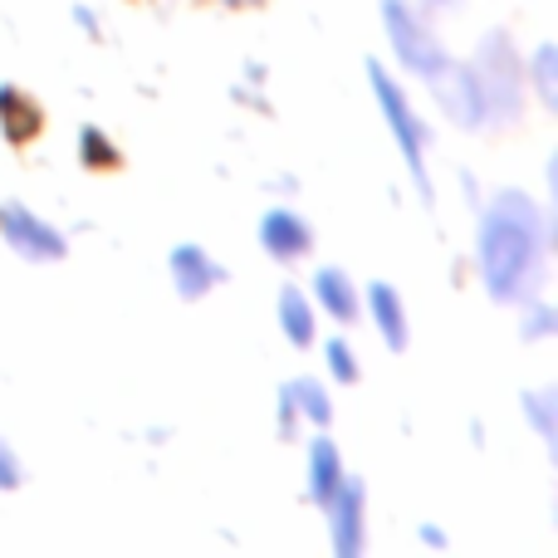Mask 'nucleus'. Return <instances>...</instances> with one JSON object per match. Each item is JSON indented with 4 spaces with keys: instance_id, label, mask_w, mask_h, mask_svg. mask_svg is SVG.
Listing matches in <instances>:
<instances>
[{
    "instance_id": "nucleus-1",
    "label": "nucleus",
    "mask_w": 558,
    "mask_h": 558,
    "mask_svg": "<svg viewBox=\"0 0 558 558\" xmlns=\"http://www.w3.org/2000/svg\"><path fill=\"white\" fill-rule=\"evenodd\" d=\"M544 251H549V216L524 192H500L481 216L475 231V260L490 299L500 304H530L544 284Z\"/></svg>"
},
{
    "instance_id": "nucleus-2",
    "label": "nucleus",
    "mask_w": 558,
    "mask_h": 558,
    "mask_svg": "<svg viewBox=\"0 0 558 558\" xmlns=\"http://www.w3.org/2000/svg\"><path fill=\"white\" fill-rule=\"evenodd\" d=\"M471 69H475V78H481L485 118L510 128L514 118L524 113V64L510 49V35H505V29H490V35L481 39V54L471 59Z\"/></svg>"
},
{
    "instance_id": "nucleus-3",
    "label": "nucleus",
    "mask_w": 558,
    "mask_h": 558,
    "mask_svg": "<svg viewBox=\"0 0 558 558\" xmlns=\"http://www.w3.org/2000/svg\"><path fill=\"white\" fill-rule=\"evenodd\" d=\"M367 78H373V94H377V108H383V118H387V128H392V137H397V147H402V162H407V172H412V182H416V192L432 202V177H426V162H422V147L432 143V128H422V118L412 113V104H407V94L397 88V78L387 74L383 64H367Z\"/></svg>"
},
{
    "instance_id": "nucleus-4",
    "label": "nucleus",
    "mask_w": 558,
    "mask_h": 558,
    "mask_svg": "<svg viewBox=\"0 0 558 558\" xmlns=\"http://www.w3.org/2000/svg\"><path fill=\"white\" fill-rule=\"evenodd\" d=\"M383 25H387V39H392L397 64H402L407 74L432 78L436 69L451 59V54L441 49V39L432 35V25H426V20L416 15L407 0H383Z\"/></svg>"
},
{
    "instance_id": "nucleus-5",
    "label": "nucleus",
    "mask_w": 558,
    "mask_h": 558,
    "mask_svg": "<svg viewBox=\"0 0 558 558\" xmlns=\"http://www.w3.org/2000/svg\"><path fill=\"white\" fill-rule=\"evenodd\" d=\"M426 84L436 88V104L446 108V118H451L456 128H481L490 123L485 118V94H481V78H475L471 64H456V59H446L441 69H436Z\"/></svg>"
},
{
    "instance_id": "nucleus-6",
    "label": "nucleus",
    "mask_w": 558,
    "mask_h": 558,
    "mask_svg": "<svg viewBox=\"0 0 558 558\" xmlns=\"http://www.w3.org/2000/svg\"><path fill=\"white\" fill-rule=\"evenodd\" d=\"M0 235H5V245L15 255H25V260H64V251H69L64 235L49 221H39V216L20 202L0 206Z\"/></svg>"
},
{
    "instance_id": "nucleus-7",
    "label": "nucleus",
    "mask_w": 558,
    "mask_h": 558,
    "mask_svg": "<svg viewBox=\"0 0 558 558\" xmlns=\"http://www.w3.org/2000/svg\"><path fill=\"white\" fill-rule=\"evenodd\" d=\"M324 510H328V534H333L338 558H357V554H363V544H367V530H363L367 495H363V485L348 481V475H343L338 495L324 505Z\"/></svg>"
},
{
    "instance_id": "nucleus-8",
    "label": "nucleus",
    "mask_w": 558,
    "mask_h": 558,
    "mask_svg": "<svg viewBox=\"0 0 558 558\" xmlns=\"http://www.w3.org/2000/svg\"><path fill=\"white\" fill-rule=\"evenodd\" d=\"M260 245H265L270 260L294 265V260H304V255L314 251V231H308V221L299 211L275 206V211H265V221H260Z\"/></svg>"
},
{
    "instance_id": "nucleus-9",
    "label": "nucleus",
    "mask_w": 558,
    "mask_h": 558,
    "mask_svg": "<svg viewBox=\"0 0 558 558\" xmlns=\"http://www.w3.org/2000/svg\"><path fill=\"white\" fill-rule=\"evenodd\" d=\"M167 270H172V284H177L182 299H202L206 289H216L226 279V270L202 251V245H177L172 260H167Z\"/></svg>"
},
{
    "instance_id": "nucleus-10",
    "label": "nucleus",
    "mask_w": 558,
    "mask_h": 558,
    "mask_svg": "<svg viewBox=\"0 0 558 558\" xmlns=\"http://www.w3.org/2000/svg\"><path fill=\"white\" fill-rule=\"evenodd\" d=\"M314 299H318V308H324L328 318H338V324H353V318L363 314L357 284L348 279V270H338V265H324V270L314 275Z\"/></svg>"
},
{
    "instance_id": "nucleus-11",
    "label": "nucleus",
    "mask_w": 558,
    "mask_h": 558,
    "mask_svg": "<svg viewBox=\"0 0 558 558\" xmlns=\"http://www.w3.org/2000/svg\"><path fill=\"white\" fill-rule=\"evenodd\" d=\"M338 485H343V456H338V446L328 436H314L308 441V500L324 510L338 495Z\"/></svg>"
},
{
    "instance_id": "nucleus-12",
    "label": "nucleus",
    "mask_w": 558,
    "mask_h": 558,
    "mask_svg": "<svg viewBox=\"0 0 558 558\" xmlns=\"http://www.w3.org/2000/svg\"><path fill=\"white\" fill-rule=\"evenodd\" d=\"M367 308H373V324H377V333H383V343L392 348V353H402L407 348V304H402V294L377 279V284L367 289Z\"/></svg>"
},
{
    "instance_id": "nucleus-13",
    "label": "nucleus",
    "mask_w": 558,
    "mask_h": 558,
    "mask_svg": "<svg viewBox=\"0 0 558 558\" xmlns=\"http://www.w3.org/2000/svg\"><path fill=\"white\" fill-rule=\"evenodd\" d=\"M0 128H5L10 143H29V137L45 128V113L39 104L15 84H0Z\"/></svg>"
},
{
    "instance_id": "nucleus-14",
    "label": "nucleus",
    "mask_w": 558,
    "mask_h": 558,
    "mask_svg": "<svg viewBox=\"0 0 558 558\" xmlns=\"http://www.w3.org/2000/svg\"><path fill=\"white\" fill-rule=\"evenodd\" d=\"M279 328H284V338L294 348L314 343V304L304 299V289H299V284L279 289Z\"/></svg>"
},
{
    "instance_id": "nucleus-15",
    "label": "nucleus",
    "mask_w": 558,
    "mask_h": 558,
    "mask_svg": "<svg viewBox=\"0 0 558 558\" xmlns=\"http://www.w3.org/2000/svg\"><path fill=\"white\" fill-rule=\"evenodd\" d=\"M284 392H289V402H294V412L304 416V422L328 426L333 402H328V392H324V383H318V377H294V383H284Z\"/></svg>"
},
{
    "instance_id": "nucleus-16",
    "label": "nucleus",
    "mask_w": 558,
    "mask_h": 558,
    "mask_svg": "<svg viewBox=\"0 0 558 558\" xmlns=\"http://www.w3.org/2000/svg\"><path fill=\"white\" fill-rule=\"evenodd\" d=\"M78 162L84 167H94V172H113L123 157H118V143L104 133V128H78Z\"/></svg>"
},
{
    "instance_id": "nucleus-17",
    "label": "nucleus",
    "mask_w": 558,
    "mask_h": 558,
    "mask_svg": "<svg viewBox=\"0 0 558 558\" xmlns=\"http://www.w3.org/2000/svg\"><path fill=\"white\" fill-rule=\"evenodd\" d=\"M524 412H530L534 432L554 446V436H558V392H554V387H539V392L524 397Z\"/></svg>"
},
{
    "instance_id": "nucleus-18",
    "label": "nucleus",
    "mask_w": 558,
    "mask_h": 558,
    "mask_svg": "<svg viewBox=\"0 0 558 558\" xmlns=\"http://www.w3.org/2000/svg\"><path fill=\"white\" fill-rule=\"evenodd\" d=\"M324 363H328V377H333V383H357V377H363L357 353L348 348V338H328V343H324Z\"/></svg>"
},
{
    "instance_id": "nucleus-19",
    "label": "nucleus",
    "mask_w": 558,
    "mask_h": 558,
    "mask_svg": "<svg viewBox=\"0 0 558 558\" xmlns=\"http://www.w3.org/2000/svg\"><path fill=\"white\" fill-rule=\"evenodd\" d=\"M534 88H539L544 104H558V49L554 45H539L534 49Z\"/></svg>"
},
{
    "instance_id": "nucleus-20",
    "label": "nucleus",
    "mask_w": 558,
    "mask_h": 558,
    "mask_svg": "<svg viewBox=\"0 0 558 558\" xmlns=\"http://www.w3.org/2000/svg\"><path fill=\"white\" fill-rule=\"evenodd\" d=\"M554 333V308L530 299V324H524V338H549Z\"/></svg>"
},
{
    "instance_id": "nucleus-21",
    "label": "nucleus",
    "mask_w": 558,
    "mask_h": 558,
    "mask_svg": "<svg viewBox=\"0 0 558 558\" xmlns=\"http://www.w3.org/2000/svg\"><path fill=\"white\" fill-rule=\"evenodd\" d=\"M20 485V461L10 451V441H0V490H15Z\"/></svg>"
},
{
    "instance_id": "nucleus-22",
    "label": "nucleus",
    "mask_w": 558,
    "mask_h": 558,
    "mask_svg": "<svg viewBox=\"0 0 558 558\" xmlns=\"http://www.w3.org/2000/svg\"><path fill=\"white\" fill-rule=\"evenodd\" d=\"M279 432H284V441H294V432H299V412H294L284 387H279Z\"/></svg>"
},
{
    "instance_id": "nucleus-23",
    "label": "nucleus",
    "mask_w": 558,
    "mask_h": 558,
    "mask_svg": "<svg viewBox=\"0 0 558 558\" xmlns=\"http://www.w3.org/2000/svg\"><path fill=\"white\" fill-rule=\"evenodd\" d=\"M221 5H231V10H245V5H260V0H221Z\"/></svg>"
},
{
    "instance_id": "nucleus-24",
    "label": "nucleus",
    "mask_w": 558,
    "mask_h": 558,
    "mask_svg": "<svg viewBox=\"0 0 558 558\" xmlns=\"http://www.w3.org/2000/svg\"><path fill=\"white\" fill-rule=\"evenodd\" d=\"M426 5H432V10H446V5H456V0H426Z\"/></svg>"
}]
</instances>
